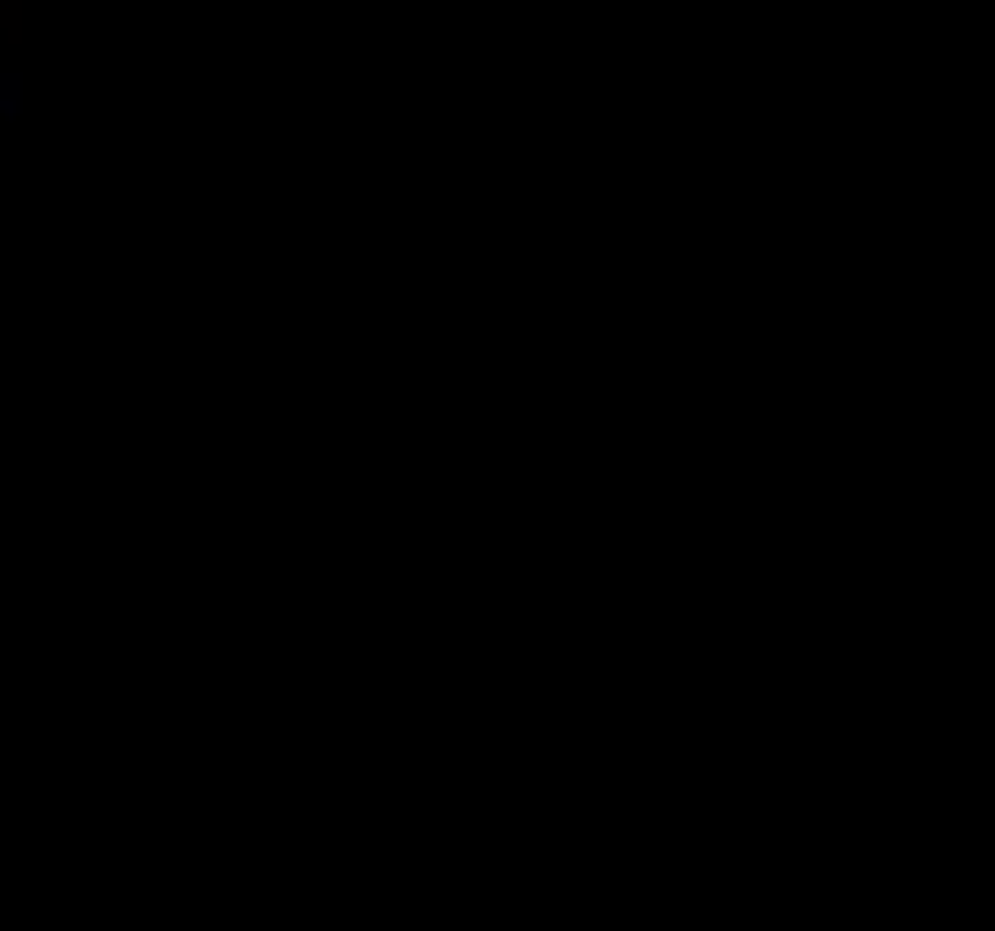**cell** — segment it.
Returning a JSON list of instances; mask_svg holds the SVG:
<instances>
[{
    "mask_svg": "<svg viewBox=\"0 0 995 931\" xmlns=\"http://www.w3.org/2000/svg\"><path fill=\"white\" fill-rule=\"evenodd\" d=\"M0 108H15V79H0Z\"/></svg>",
    "mask_w": 995,
    "mask_h": 931,
    "instance_id": "6da1fadb",
    "label": "cell"
}]
</instances>
